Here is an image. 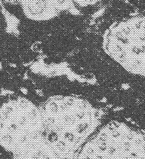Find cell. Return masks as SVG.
I'll return each mask as SVG.
<instances>
[{
  "label": "cell",
  "instance_id": "obj_4",
  "mask_svg": "<svg viewBox=\"0 0 145 159\" xmlns=\"http://www.w3.org/2000/svg\"><path fill=\"white\" fill-rule=\"evenodd\" d=\"M64 2L25 1L22 7L25 15L35 20H46L58 15L66 6Z\"/></svg>",
  "mask_w": 145,
  "mask_h": 159
},
{
  "label": "cell",
  "instance_id": "obj_2",
  "mask_svg": "<svg viewBox=\"0 0 145 159\" xmlns=\"http://www.w3.org/2000/svg\"><path fill=\"white\" fill-rule=\"evenodd\" d=\"M76 159H145V134L128 123L111 120L94 131Z\"/></svg>",
  "mask_w": 145,
  "mask_h": 159
},
{
  "label": "cell",
  "instance_id": "obj_3",
  "mask_svg": "<svg viewBox=\"0 0 145 159\" xmlns=\"http://www.w3.org/2000/svg\"><path fill=\"white\" fill-rule=\"evenodd\" d=\"M40 106L20 98L0 106V144L14 156L43 135Z\"/></svg>",
  "mask_w": 145,
  "mask_h": 159
},
{
  "label": "cell",
  "instance_id": "obj_1",
  "mask_svg": "<svg viewBox=\"0 0 145 159\" xmlns=\"http://www.w3.org/2000/svg\"><path fill=\"white\" fill-rule=\"evenodd\" d=\"M41 107L43 136L63 159H69L99 127L100 112L77 96H55Z\"/></svg>",
  "mask_w": 145,
  "mask_h": 159
}]
</instances>
